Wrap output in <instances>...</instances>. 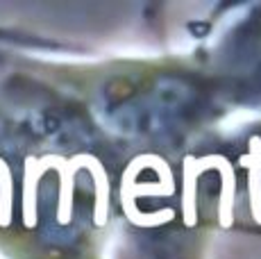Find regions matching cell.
Here are the masks:
<instances>
[{
	"label": "cell",
	"mask_w": 261,
	"mask_h": 259,
	"mask_svg": "<svg viewBox=\"0 0 261 259\" xmlns=\"http://www.w3.org/2000/svg\"><path fill=\"white\" fill-rule=\"evenodd\" d=\"M48 168H55L59 173V200H57V223L68 225L73 221V193H75V175L77 171H89L95 187V207H93V223L98 227H105L109 221V175L105 171V164L98 157L89 152H80L71 159L62 155H46L25 159V175H23V225L34 227L39 221L37 214V189L43 173Z\"/></svg>",
	"instance_id": "cell-1"
},
{
	"label": "cell",
	"mask_w": 261,
	"mask_h": 259,
	"mask_svg": "<svg viewBox=\"0 0 261 259\" xmlns=\"http://www.w3.org/2000/svg\"><path fill=\"white\" fill-rule=\"evenodd\" d=\"M175 177L166 159L145 152L134 157L127 164L120 177V207L132 225L137 227H159L175 218V209H159V212H141L137 207V198L150 196H173Z\"/></svg>",
	"instance_id": "cell-2"
},
{
	"label": "cell",
	"mask_w": 261,
	"mask_h": 259,
	"mask_svg": "<svg viewBox=\"0 0 261 259\" xmlns=\"http://www.w3.org/2000/svg\"><path fill=\"white\" fill-rule=\"evenodd\" d=\"M204 171L220 173V200H218V221L223 230H229L234 225V196H237V173L227 157L223 155H204L200 157Z\"/></svg>",
	"instance_id": "cell-3"
},
{
	"label": "cell",
	"mask_w": 261,
	"mask_h": 259,
	"mask_svg": "<svg viewBox=\"0 0 261 259\" xmlns=\"http://www.w3.org/2000/svg\"><path fill=\"white\" fill-rule=\"evenodd\" d=\"M250 152L239 159V164L248 171V196H250V214L254 223L261 225V137H250Z\"/></svg>",
	"instance_id": "cell-4"
},
{
	"label": "cell",
	"mask_w": 261,
	"mask_h": 259,
	"mask_svg": "<svg viewBox=\"0 0 261 259\" xmlns=\"http://www.w3.org/2000/svg\"><path fill=\"white\" fill-rule=\"evenodd\" d=\"M14 216V177L7 162L0 157V227H7Z\"/></svg>",
	"instance_id": "cell-5"
}]
</instances>
